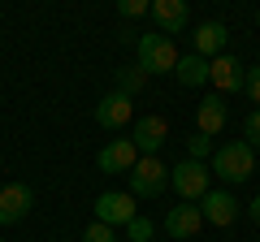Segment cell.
I'll use <instances>...</instances> for the list:
<instances>
[{
  "instance_id": "52a82bcc",
  "label": "cell",
  "mask_w": 260,
  "mask_h": 242,
  "mask_svg": "<svg viewBox=\"0 0 260 242\" xmlns=\"http://www.w3.org/2000/svg\"><path fill=\"white\" fill-rule=\"evenodd\" d=\"M243 83H247V69L234 61V56H217V61H208V87H213V95H234L243 91Z\"/></svg>"
},
{
  "instance_id": "6da1fadb",
  "label": "cell",
  "mask_w": 260,
  "mask_h": 242,
  "mask_svg": "<svg viewBox=\"0 0 260 242\" xmlns=\"http://www.w3.org/2000/svg\"><path fill=\"white\" fill-rule=\"evenodd\" d=\"M208 173H213L217 182H225V186H243V182L256 173V151H251L243 139H234V143H225V147L213 151Z\"/></svg>"
},
{
  "instance_id": "ac0fdd59",
  "label": "cell",
  "mask_w": 260,
  "mask_h": 242,
  "mask_svg": "<svg viewBox=\"0 0 260 242\" xmlns=\"http://www.w3.org/2000/svg\"><path fill=\"white\" fill-rule=\"evenodd\" d=\"M186 151H191L186 160H200V165H204V160H213V139H204V134H191V139H186Z\"/></svg>"
},
{
  "instance_id": "5bb4252c",
  "label": "cell",
  "mask_w": 260,
  "mask_h": 242,
  "mask_svg": "<svg viewBox=\"0 0 260 242\" xmlns=\"http://www.w3.org/2000/svg\"><path fill=\"white\" fill-rule=\"evenodd\" d=\"M200 212H204V225H217V229H230L234 216H239V204H234L225 190H208L200 199Z\"/></svg>"
},
{
  "instance_id": "5b68a950",
  "label": "cell",
  "mask_w": 260,
  "mask_h": 242,
  "mask_svg": "<svg viewBox=\"0 0 260 242\" xmlns=\"http://www.w3.org/2000/svg\"><path fill=\"white\" fill-rule=\"evenodd\" d=\"M165 139H169V121L160 117V112L135 117V126H130V143L139 147V156H156V151L165 147Z\"/></svg>"
},
{
  "instance_id": "4fadbf2b",
  "label": "cell",
  "mask_w": 260,
  "mask_h": 242,
  "mask_svg": "<svg viewBox=\"0 0 260 242\" xmlns=\"http://www.w3.org/2000/svg\"><path fill=\"white\" fill-rule=\"evenodd\" d=\"M225 39H230L225 22H200V26H195V35H191L195 56H204V61H217V56H225Z\"/></svg>"
},
{
  "instance_id": "8992f818",
  "label": "cell",
  "mask_w": 260,
  "mask_h": 242,
  "mask_svg": "<svg viewBox=\"0 0 260 242\" xmlns=\"http://www.w3.org/2000/svg\"><path fill=\"white\" fill-rule=\"evenodd\" d=\"M95 126L100 130H126V126H135V104H130V95L109 91L95 104Z\"/></svg>"
},
{
  "instance_id": "ba28073f",
  "label": "cell",
  "mask_w": 260,
  "mask_h": 242,
  "mask_svg": "<svg viewBox=\"0 0 260 242\" xmlns=\"http://www.w3.org/2000/svg\"><path fill=\"white\" fill-rule=\"evenodd\" d=\"M135 195L130 190H104L100 199H95V221H104V225H130L135 221Z\"/></svg>"
},
{
  "instance_id": "d6986e66",
  "label": "cell",
  "mask_w": 260,
  "mask_h": 242,
  "mask_svg": "<svg viewBox=\"0 0 260 242\" xmlns=\"http://www.w3.org/2000/svg\"><path fill=\"white\" fill-rule=\"evenodd\" d=\"M152 233H156V225H152L148 216H135V221L126 225V238H130V242H148Z\"/></svg>"
},
{
  "instance_id": "2e32d148",
  "label": "cell",
  "mask_w": 260,
  "mask_h": 242,
  "mask_svg": "<svg viewBox=\"0 0 260 242\" xmlns=\"http://www.w3.org/2000/svg\"><path fill=\"white\" fill-rule=\"evenodd\" d=\"M174 78H178L182 87H208V61H204V56H195V52L178 56V69H174Z\"/></svg>"
},
{
  "instance_id": "7402d4cb",
  "label": "cell",
  "mask_w": 260,
  "mask_h": 242,
  "mask_svg": "<svg viewBox=\"0 0 260 242\" xmlns=\"http://www.w3.org/2000/svg\"><path fill=\"white\" fill-rule=\"evenodd\" d=\"M117 13H121V18H143V13H152V5H148V0H121Z\"/></svg>"
},
{
  "instance_id": "cb8c5ba5",
  "label": "cell",
  "mask_w": 260,
  "mask_h": 242,
  "mask_svg": "<svg viewBox=\"0 0 260 242\" xmlns=\"http://www.w3.org/2000/svg\"><path fill=\"white\" fill-rule=\"evenodd\" d=\"M247 216H251V221H256V225H260V195H256V199H251V208H247Z\"/></svg>"
},
{
  "instance_id": "277c9868",
  "label": "cell",
  "mask_w": 260,
  "mask_h": 242,
  "mask_svg": "<svg viewBox=\"0 0 260 242\" xmlns=\"http://www.w3.org/2000/svg\"><path fill=\"white\" fill-rule=\"evenodd\" d=\"M208 165H200V160H182V165L169 169V186L178 190V199L182 204H200V199L208 195Z\"/></svg>"
},
{
  "instance_id": "603a6c76",
  "label": "cell",
  "mask_w": 260,
  "mask_h": 242,
  "mask_svg": "<svg viewBox=\"0 0 260 242\" xmlns=\"http://www.w3.org/2000/svg\"><path fill=\"white\" fill-rule=\"evenodd\" d=\"M243 91H247V95H251V104L260 108V65H251V69H247V83H243Z\"/></svg>"
},
{
  "instance_id": "44dd1931",
  "label": "cell",
  "mask_w": 260,
  "mask_h": 242,
  "mask_svg": "<svg viewBox=\"0 0 260 242\" xmlns=\"http://www.w3.org/2000/svg\"><path fill=\"white\" fill-rule=\"evenodd\" d=\"M83 242H117L113 238V225H104V221H91L83 229Z\"/></svg>"
},
{
  "instance_id": "ffe728a7",
  "label": "cell",
  "mask_w": 260,
  "mask_h": 242,
  "mask_svg": "<svg viewBox=\"0 0 260 242\" xmlns=\"http://www.w3.org/2000/svg\"><path fill=\"white\" fill-rule=\"evenodd\" d=\"M243 143H247L251 151L260 147V108H251V112H247V121H243Z\"/></svg>"
},
{
  "instance_id": "9a60e30c",
  "label": "cell",
  "mask_w": 260,
  "mask_h": 242,
  "mask_svg": "<svg viewBox=\"0 0 260 242\" xmlns=\"http://www.w3.org/2000/svg\"><path fill=\"white\" fill-rule=\"evenodd\" d=\"M152 18H156L160 35H178V30H186V22H191V9H186L182 0H152Z\"/></svg>"
},
{
  "instance_id": "7c38bea8",
  "label": "cell",
  "mask_w": 260,
  "mask_h": 242,
  "mask_svg": "<svg viewBox=\"0 0 260 242\" xmlns=\"http://www.w3.org/2000/svg\"><path fill=\"white\" fill-rule=\"evenodd\" d=\"M225 121H230L225 100H221V95H204V100H200V108H195V134L213 139V134L225 130Z\"/></svg>"
},
{
  "instance_id": "8fae6325",
  "label": "cell",
  "mask_w": 260,
  "mask_h": 242,
  "mask_svg": "<svg viewBox=\"0 0 260 242\" xmlns=\"http://www.w3.org/2000/svg\"><path fill=\"white\" fill-rule=\"evenodd\" d=\"M200 229H204V212H200V204H178V208L165 212V233H169V238L186 242V238H195Z\"/></svg>"
},
{
  "instance_id": "7a4b0ae2",
  "label": "cell",
  "mask_w": 260,
  "mask_h": 242,
  "mask_svg": "<svg viewBox=\"0 0 260 242\" xmlns=\"http://www.w3.org/2000/svg\"><path fill=\"white\" fill-rule=\"evenodd\" d=\"M178 56H182V52L174 48V39H165L160 30H156V35H139V39H135V61L148 69V78L152 74H174Z\"/></svg>"
},
{
  "instance_id": "d4e9b609",
  "label": "cell",
  "mask_w": 260,
  "mask_h": 242,
  "mask_svg": "<svg viewBox=\"0 0 260 242\" xmlns=\"http://www.w3.org/2000/svg\"><path fill=\"white\" fill-rule=\"evenodd\" d=\"M256 22H260V13H256Z\"/></svg>"
},
{
  "instance_id": "30bf717a",
  "label": "cell",
  "mask_w": 260,
  "mask_h": 242,
  "mask_svg": "<svg viewBox=\"0 0 260 242\" xmlns=\"http://www.w3.org/2000/svg\"><path fill=\"white\" fill-rule=\"evenodd\" d=\"M139 165V147L130 139H113L100 147V156H95V169L100 173H130V169Z\"/></svg>"
},
{
  "instance_id": "3957f363",
  "label": "cell",
  "mask_w": 260,
  "mask_h": 242,
  "mask_svg": "<svg viewBox=\"0 0 260 242\" xmlns=\"http://www.w3.org/2000/svg\"><path fill=\"white\" fill-rule=\"evenodd\" d=\"M130 195L135 199H156L165 195V182H169V169L160 156H139V165L130 169Z\"/></svg>"
},
{
  "instance_id": "9c48e42d",
  "label": "cell",
  "mask_w": 260,
  "mask_h": 242,
  "mask_svg": "<svg viewBox=\"0 0 260 242\" xmlns=\"http://www.w3.org/2000/svg\"><path fill=\"white\" fill-rule=\"evenodd\" d=\"M30 204H35V190H30L26 182H9V186H0V225L26 221Z\"/></svg>"
},
{
  "instance_id": "e0dca14e",
  "label": "cell",
  "mask_w": 260,
  "mask_h": 242,
  "mask_svg": "<svg viewBox=\"0 0 260 242\" xmlns=\"http://www.w3.org/2000/svg\"><path fill=\"white\" fill-rule=\"evenodd\" d=\"M143 87H148V69H143L139 61H135V65H121V69H117V87H113V91H121V95H130V100H135Z\"/></svg>"
}]
</instances>
